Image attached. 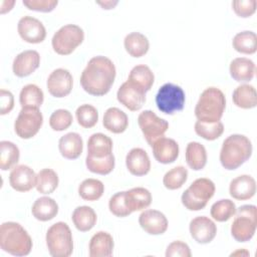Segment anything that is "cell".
I'll list each match as a JSON object with an SVG mask.
<instances>
[{"label":"cell","instance_id":"cell-1","mask_svg":"<svg viewBox=\"0 0 257 257\" xmlns=\"http://www.w3.org/2000/svg\"><path fill=\"white\" fill-rule=\"evenodd\" d=\"M115 74V66L109 58L102 55L93 56L81 72L80 84L88 94L101 96L110 90Z\"/></svg>","mask_w":257,"mask_h":257},{"label":"cell","instance_id":"cell-2","mask_svg":"<svg viewBox=\"0 0 257 257\" xmlns=\"http://www.w3.org/2000/svg\"><path fill=\"white\" fill-rule=\"evenodd\" d=\"M252 155V143L244 135L227 137L220 151V163L225 170L233 171L243 165Z\"/></svg>","mask_w":257,"mask_h":257},{"label":"cell","instance_id":"cell-3","mask_svg":"<svg viewBox=\"0 0 257 257\" xmlns=\"http://www.w3.org/2000/svg\"><path fill=\"white\" fill-rule=\"evenodd\" d=\"M33 243L28 232L16 222L8 221L0 227V247L13 256H26L31 252Z\"/></svg>","mask_w":257,"mask_h":257},{"label":"cell","instance_id":"cell-4","mask_svg":"<svg viewBox=\"0 0 257 257\" xmlns=\"http://www.w3.org/2000/svg\"><path fill=\"white\" fill-rule=\"evenodd\" d=\"M226 98L223 91L217 87H207L201 93L196 106L195 115L202 122H216L223 116Z\"/></svg>","mask_w":257,"mask_h":257},{"label":"cell","instance_id":"cell-5","mask_svg":"<svg viewBox=\"0 0 257 257\" xmlns=\"http://www.w3.org/2000/svg\"><path fill=\"white\" fill-rule=\"evenodd\" d=\"M46 246L52 257H68L73 251V239L69 226L64 222L51 225L45 236Z\"/></svg>","mask_w":257,"mask_h":257},{"label":"cell","instance_id":"cell-6","mask_svg":"<svg viewBox=\"0 0 257 257\" xmlns=\"http://www.w3.org/2000/svg\"><path fill=\"white\" fill-rule=\"evenodd\" d=\"M215 190V184L210 179H196L182 194V204L190 211L202 210L206 207L208 201L214 196Z\"/></svg>","mask_w":257,"mask_h":257},{"label":"cell","instance_id":"cell-7","mask_svg":"<svg viewBox=\"0 0 257 257\" xmlns=\"http://www.w3.org/2000/svg\"><path fill=\"white\" fill-rule=\"evenodd\" d=\"M231 224V235L237 242L250 241L256 231L257 208L255 205H242L235 212Z\"/></svg>","mask_w":257,"mask_h":257},{"label":"cell","instance_id":"cell-8","mask_svg":"<svg viewBox=\"0 0 257 257\" xmlns=\"http://www.w3.org/2000/svg\"><path fill=\"white\" fill-rule=\"evenodd\" d=\"M84 39L81 27L75 24H66L60 27L52 36L53 50L59 55H68L79 46Z\"/></svg>","mask_w":257,"mask_h":257},{"label":"cell","instance_id":"cell-9","mask_svg":"<svg viewBox=\"0 0 257 257\" xmlns=\"http://www.w3.org/2000/svg\"><path fill=\"white\" fill-rule=\"evenodd\" d=\"M186 94L180 85L172 82L163 84L156 94V104L159 110L166 114H174L184 108Z\"/></svg>","mask_w":257,"mask_h":257},{"label":"cell","instance_id":"cell-10","mask_svg":"<svg viewBox=\"0 0 257 257\" xmlns=\"http://www.w3.org/2000/svg\"><path fill=\"white\" fill-rule=\"evenodd\" d=\"M42 123L43 115L39 108L22 107L14 121V131L19 138L28 140L39 132Z\"/></svg>","mask_w":257,"mask_h":257},{"label":"cell","instance_id":"cell-11","mask_svg":"<svg viewBox=\"0 0 257 257\" xmlns=\"http://www.w3.org/2000/svg\"><path fill=\"white\" fill-rule=\"evenodd\" d=\"M139 126L147 141L152 147L155 141L164 137L165 133L169 128V122L158 116L153 110L147 109L142 111L138 116Z\"/></svg>","mask_w":257,"mask_h":257},{"label":"cell","instance_id":"cell-12","mask_svg":"<svg viewBox=\"0 0 257 257\" xmlns=\"http://www.w3.org/2000/svg\"><path fill=\"white\" fill-rule=\"evenodd\" d=\"M19 36L28 43H41L46 37V29L43 23L32 16H23L17 24Z\"/></svg>","mask_w":257,"mask_h":257},{"label":"cell","instance_id":"cell-13","mask_svg":"<svg viewBox=\"0 0 257 257\" xmlns=\"http://www.w3.org/2000/svg\"><path fill=\"white\" fill-rule=\"evenodd\" d=\"M73 78L65 68H56L48 76L46 86L48 92L54 97H64L72 89Z\"/></svg>","mask_w":257,"mask_h":257},{"label":"cell","instance_id":"cell-14","mask_svg":"<svg viewBox=\"0 0 257 257\" xmlns=\"http://www.w3.org/2000/svg\"><path fill=\"white\" fill-rule=\"evenodd\" d=\"M189 230L192 238L199 244H208L216 237L217 226L206 216H198L191 220Z\"/></svg>","mask_w":257,"mask_h":257},{"label":"cell","instance_id":"cell-15","mask_svg":"<svg viewBox=\"0 0 257 257\" xmlns=\"http://www.w3.org/2000/svg\"><path fill=\"white\" fill-rule=\"evenodd\" d=\"M116 98L127 109L137 111L146 102V92L126 80L118 87Z\"/></svg>","mask_w":257,"mask_h":257},{"label":"cell","instance_id":"cell-16","mask_svg":"<svg viewBox=\"0 0 257 257\" xmlns=\"http://www.w3.org/2000/svg\"><path fill=\"white\" fill-rule=\"evenodd\" d=\"M37 175L26 165L15 166L9 174V184L17 192H28L36 187Z\"/></svg>","mask_w":257,"mask_h":257},{"label":"cell","instance_id":"cell-17","mask_svg":"<svg viewBox=\"0 0 257 257\" xmlns=\"http://www.w3.org/2000/svg\"><path fill=\"white\" fill-rule=\"evenodd\" d=\"M139 224L150 235H162L168 229V219L164 213L154 209H148L141 213Z\"/></svg>","mask_w":257,"mask_h":257},{"label":"cell","instance_id":"cell-18","mask_svg":"<svg viewBox=\"0 0 257 257\" xmlns=\"http://www.w3.org/2000/svg\"><path fill=\"white\" fill-rule=\"evenodd\" d=\"M40 64V55L36 50H24L16 55L12 63L13 73L18 77H26L33 73Z\"/></svg>","mask_w":257,"mask_h":257},{"label":"cell","instance_id":"cell-19","mask_svg":"<svg viewBox=\"0 0 257 257\" xmlns=\"http://www.w3.org/2000/svg\"><path fill=\"white\" fill-rule=\"evenodd\" d=\"M154 158L161 164L174 163L179 157V145L174 139L161 137L152 146Z\"/></svg>","mask_w":257,"mask_h":257},{"label":"cell","instance_id":"cell-20","mask_svg":"<svg viewBox=\"0 0 257 257\" xmlns=\"http://www.w3.org/2000/svg\"><path fill=\"white\" fill-rule=\"evenodd\" d=\"M125 165L128 172L137 177L145 176L151 170L149 155L142 148H134L126 154Z\"/></svg>","mask_w":257,"mask_h":257},{"label":"cell","instance_id":"cell-21","mask_svg":"<svg viewBox=\"0 0 257 257\" xmlns=\"http://www.w3.org/2000/svg\"><path fill=\"white\" fill-rule=\"evenodd\" d=\"M229 193L232 198L239 201L251 199L256 193V182L249 175L238 176L230 182Z\"/></svg>","mask_w":257,"mask_h":257},{"label":"cell","instance_id":"cell-22","mask_svg":"<svg viewBox=\"0 0 257 257\" xmlns=\"http://www.w3.org/2000/svg\"><path fill=\"white\" fill-rule=\"evenodd\" d=\"M112 236L104 231L96 232L89 241L88 249L90 257H109L113 251Z\"/></svg>","mask_w":257,"mask_h":257},{"label":"cell","instance_id":"cell-23","mask_svg":"<svg viewBox=\"0 0 257 257\" xmlns=\"http://www.w3.org/2000/svg\"><path fill=\"white\" fill-rule=\"evenodd\" d=\"M58 149L61 156L67 160L77 159L83 150V141L77 133H67L59 139Z\"/></svg>","mask_w":257,"mask_h":257},{"label":"cell","instance_id":"cell-24","mask_svg":"<svg viewBox=\"0 0 257 257\" xmlns=\"http://www.w3.org/2000/svg\"><path fill=\"white\" fill-rule=\"evenodd\" d=\"M231 77L238 82H247L253 79L256 65L253 60L247 57L234 58L229 66Z\"/></svg>","mask_w":257,"mask_h":257},{"label":"cell","instance_id":"cell-25","mask_svg":"<svg viewBox=\"0 0 257 257\" xmlns=\"http://www.w3.org/2000/svg\"><path fill=\"white\" fill-rule=\"evenodd\" d=\"M124 200L126 207L133 213L148 208L152 203V194L146 188L136 187L124 192Z\"/></svg>","mask_w":257,"mask_h":257},{"label":"cell","instance_id":"cell-26","mask_svg":"<svg viewBox=\"0 0 257 257\" xmlns=\"http://www.w3.org/2000/svg\"><path fill=\"white\" fill-rule=\"evenodd\" d=\"M102 124L110 133L121 134L128 125V117L118 107H108L103 114Z\"/></svg>","mask_w":257,"mask_h":257},{"label":"cell","instance_id":"cell-27","mask_svg":"<svg viewBox=\"0 0 257 257\" xmlns=\"http://www.w3.org/2000/svg\"><path fill=\"white\" fill-rule=\"evenodd\" d=\"M112 140L102 134H92L87 141V156L93 158H104L112 154Z\"/></svg>","mask_w":257,"mask_h":257},{"label":"cell","instance_id":"cell-28","mask_svg":"<svg viewBox=\"0 0 257 257\" xmlns=\"http://www.w3.org/2000/svg\"><path fill=\"white\" fill-rule=\"evenodd\" d=\"M31 213L36 220L46 222L52 220L57 215L58 205L54 199L43 196L34 201Z\"/></svg>","mask_w":257,"mask_h":257},{"label":"cell","instance_id":"cell-29","mask_svg":"<svg viewBox=\"0 0 257 257\" xmlns=\"http://www.w3.org/2000/svg\"><path fill=\"white\" fill-rule=\"evenodd\" d=\"M127 81L147 93L154 84L155 75L148 65L139 64L130 71Z\"/></svg>","mask_w":257,"mask_h":257},{"label":"cell","instance_id":"cell-30","mask_svg":"<svg viewBox=\"0 0 257 257\" xmlns=\"http://www.w3.org/2000/svg\"><path fill=\"white\" fill-rule=\"evenodd\" d=\"M71 220L74 227L80 232L91 230L97 220L96 213L89 206H78L72 212Z\"/></svg>","mask_w":257,"mask_h":257},{"label":"cell","instance_id":"cell-31","mask_svg":"<svg viewBox=\"0 0 257 257\" xmlns=\"http://www.w3.org/2000/svg\"><path fill=\"white\" fill-rule=\"evenodd\" d=\"M185 158L187 165L194 171L204 169L207 164V151L198 142H190L186 147Z\"/></svg>","mask_w":257,"mask_h":257},{"label":"cell","instance_id":"cell-32","mask_svg":"<svg viewBox=\"0 0 257 257\" xmlns=\"http://www.w3.org/2000/svg\"><path fill=\"white\" fill-rule=\"evenodd\" d=\"M232 99L234 104L240 108H253L257 105L256 89L251 84H241L234 89Z\"/></svg>","mask_w":257,"mask_h":257},{"label":"cell","instance_id":"cell-33","mask_svg":"<svg viewBox=\"0 0 257 257\" xmlns=\"http://www.w3.org/2000/svg\"><path fill=\"white\" fill-rule=\"evenodd\" d=\"M125 51L133 57L144 56L150 48V42L147 36L140 32H131L123 39Z\"/></svg>","mask_w":257,"mask_h":257},{"label":"cell","instance_id":"cell-34","mask_svg":"<svg viewBox=\"0 0 257 257\" xmlns=\"http://www.w3.org/2000/svg\"><path fill=\"white\" fill-rule=\"evenodd\" d=\"M44 100L42 89L36 84L29 83L22 87L19 93V102L21 107L39 108Z\"/></svg>","mask_w":257,"mask_h":257},{"label":"cell","instance_id":"cell-35","mask_svg":"<svg viewBox=\"0 0 257 257\" xmlns=\"http://www.w3.org/2000/svg\"><path fill=\"white\" fill-rule=\"evenodd\" d=\"M233 48L243 54H253L257 50V36L253 31L245 30L237 33L232 40Z\"/></svg>","mask_w":257,"mask_h":257},{"label":"cell","instance_id":"cell-36","mask_svg":"<svg viewBox=\"0 0 257 257\" xmlns=\"http://www.w3.org/2000/svg\"><path fill=\"white\" fill-rule=\"evenodd\" d=\"M20 158L18 147L9 141L0 142V168L2 171L13 169Z\"/></svg>","mask_w":257,"mask_h":257},{"label":"cell","instance_id":"cell-37","mask_svg":"<svg viewBox=\"0 0 257 257\" xmlns=\"http://www.w3.org/2000/svg\"><path fill=\"white\" fill-rule=\"evenodd\" d=\"M58 176L52 169L45 168L38 172L36 190L40 194L49 195L53 193L58 186Z\"/></svg>","mask_w":257,"mask_h":257},{"label":"cell","instance_id":"cell-38","mask_svg":"<svg viewBox=\"0 0 257 257\" xmlns=\"http://www.w3.org/2000/svg\"><path fill=\"white\" fill-rule=\"evenodd\" d=\"M104 192V185L97 179L88 178L83 180L78 186V194L85 201H96Z\"/></svg>","mask_w":257,"mask_h":257},{"label":"cell","instance_id":"cell-39","mask_svg":"<svg viewBox=\"0 0 257 257\" xmlns=\"http://www.w3.org/2000/svg\"><path fill=\"white\" fill-rule=\"evenodd\" d=\"M236 209V205L232 200L221 199L212 205L210 214L217 222H226L235 215Z\"/></svg>","mask_w":257,"mask_h":257},{"label":"cell","instance_id":"cell-40","mask_svg":"<svg viewBox=\"0 0 257 257\" xmlns=\"http://www.w3.org/2000/svg\"><path fill=\"white\" fill-rule=\"evenodd\" d=\"M114 156L112 154L104 158H93L86 156L85 165L88 171L98 175H108L114 168Z\"/></svg>","mask_w":257,"mask_h":257},{"label":"cell","instance_id":"cell-41","mask_svg":"<svg viewBox=\"0 0 257 257\" xmlns=\"http://www.w3.org/2000/svg\"><path fill=\"white\" fill-rule=\"evenodd\" d=\"M188 179V170L183 166H178L168 171L164 178L163 184L169 190L180 189Z\"/></svg>","mask_w":257,"mask_h":257},{"label":"cell","instance_id":"cell-42","mask_svg":"<svg viewBox=\"0 0 257 257\" xmlns=\"http://www.w3.org/2000/svg\"><path fill=\"white\" fill-rule=\"evenodd\" d=\"M195 132L207 141H214L224 133V124L220 120L216 122H202L197 120L195 122Z\"/></svg>","mask_w":257,"mask_h":257},{"label":"cell","instance_id":"cell-43","mask_svg":"<svg viewBox=\"0 0 257 257\" xmlns=\"http://www.w3.org/2000/svg\"><path fill=\"white\" fill-rule=\"evenodd\" d=\"M75 116L80 126L84 128H90L94 126L98 121V111L91 104H81L76 108Z\"/></svg>","mask_w":257,"mask_h":257},{"label":"cell","instance_id":"cell-44","mask_svg":"<svg viewBox=\"0 0 257 257\" xmlns=\"http://www.w3.org/2000/svg\"><path fill=\"white\" fill-rule=\"evenodd\" d=\"M72 120L73 117L69 110L58 108L51 113L49 117V125L53 131L62 132L71 125Z\"/></svg>","mask_w":257,"mask_h":257},{"label":"cell","instance_id":"cell-45","mask_svg":"<svg viewBox=\"0 0 257 257\" xmlns=\"http://www.w3.org/2000/svg\"><path fill=\"white\" fill-rule=\"evenodd\" d=\"M124 192L125 191L115 193L110 197L108 201V209L110 213L119 218L126 217L132 214V212L128 210V208L125 205Z\"/></svg>","mask_w":257,"mask_h":257},{"label":"cell","instance_id":"cell-46","mask_svg":"<svg viewBox=\"0 0 257 257\" xmlns=\"http://www.w3.org/2000/svg\"><path fill=\"white\" fill-rule=\"evenodd\" d=\"M232 8L239 17L247 18L255 13L256 1L255 0H236L232 2Z\"/></svg>","mask_w":257,"mask_h":257},{"label":"cell","instance_id":"cell-47","mask_svg":"<svg viewBox=\"0 0 257 257\" xmlns=\"http://www.w3.org/2000/svg\"><path fill=\"white\" fill-rule=\"evenodd\" d=\"M23 5L29 10L38 12H51L57 6V0H23Z\"/></svg>","mask_w":257,"mask_h":257},{"label":"cell","instance_id":"cell-48","mask_svg":"<svg viewBox=\"0 0 257 257\" xmlns=\"http://www.w3.org/2000/svg\"><path fill=\"white\" fill-rule=\"evenodd\" d=\"M191 255L189 245L180 240L170 243L166 250V257H191Z\"/></svg>","mask_w":257,"mask_h":257},{"label":"cell","instance_id":"cell-49","mask_svg":"<svg viewBox=\"0 0 257 257\" xmlns=\"http://www.w3.org/2000/svg\"><path fill=\"white\" fill-rule=\"evenodd\" d=\"M0 114L4 115L9 113L14 107V96L11 91L1 89L0 90Z\"/></svg>","mask_w":257,"mask_h":257},{"label":"cell","instance_id":"cell-50","mask_svg":"<svg viewBox=\"0 0 257 257\" xmlns=\"http://www.w3.org/2000/svg\"><path fill=\"white\" fill-rule=\"evenodd\" d=\"M14 4H15V1H13V0L12 1H7V0L2 1L1 2V9H0L1 14H5L6 12H9L12 9Z\"/></svg>","mask_w":257,"mask_h":257},{"label":"cell","instance_id":"cell-51","mask_svg":"<svg viewBox=\"0 0 257 257\" xmlns=\"http://www.w3.org/2000/svg\"><path fill=\"white\" fill-rule=\"evenodd\" d=\"M118 3V1H111V0H107V1H97L96 4L100 5L102 7V9H112L116 4Z\"/></svg>","mask_w":257,"mask_h":257}]
</instances>
